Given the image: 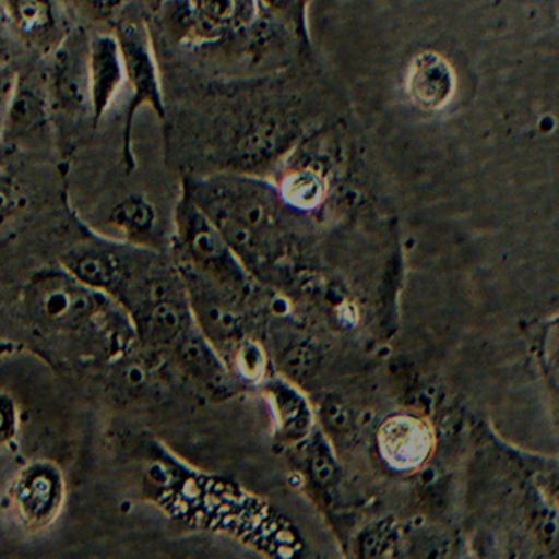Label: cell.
I'll use <instances>...</instances> for the list:
<instances>
[{"instance_id":"ba28073f","label":"cell","mask_w":559,"mask_h":559,"mask_svg":"<svg viewBox=\"0 0 559 559\" xmlns=\"http://www.w3.org/2000/svg\"><path fill=\"white\" fill-rule=\"evenodd\" d=\"M407 86L417 106L440 109L453 94V74L437 55H421L412 64Z\"/></svg>"},{"instance_id":"9a60e30c","label":"cell","mask_w":559,"mask_h":559,"mask_svg":"<svg viewBox=\"0 0 559 559\" xmlns=\"http://www.w3.org/2000/svg\"><path fill=\"white\" fill-rule=\"evenodd\" d=\"M15 81L8 76L2 68H0V133L4 126L5 110H8L9 99H11L12 90H14Z\"/></svg>"},{"instance_id":"7a4b0ae2","label":"cell","mask_w":559,"mask_h":559,"mask_svg":"<svg viewBox=\"0 0 559 559\" xmlns=\"http://www.w3.org/2000/svg\"><path fill=\"white\" fill-rule=\"evenodd\" d=\"M176 264L192 267L234 293L248 287L247 271L207 215L186 198L176 212Z\"/></svg>"},{"instance_id":"3957f363","label":"cell","mask_w":559,"mask_h":559,"mask_svg":"<svg viewBox=\"0 0 559 559\" xmlns=\"http://www.w3.org/2000/svg\"><path fill=\"white\" fill-rule=\"evenodd\" d=\"M116 38L122 53L123 76L130 86L129 107H127L126 127H123V158L127 166L133 168L135 156H133L132 133L136 112L140 107L150 106V109L163 119L165 103H163L158 67H156L150 32L146 31L145 24L139 21L123 22L117 27Z\"/></svg>"},{"instance_id":"8992f818","label":"cell","mask_w":559,"mask_h":559,"mask_svg":"<svg viewBox=\"0 0 559 559\" xmlns=\"http://www.w3.org/2000/svg\"><path fill=\"white\" fill-rule=\"evenodd\" d=\"M90 68L91 120L94 126L106 116L120 87L126 83L122 53L116 35H96L90 40L87 53Z\"/></svg>"},{"instance_id":"8fae6325","label":"cell","mask_w":559,"mask_h":559,"mask_svg":"<svg viewBox=\"0 0 559 559\" xmlns=\"http://www.w3.org/2000/svg\"><path fill=\"white\" fill-rule=\"evenodd\" d=\"M45 474H31L24 483L21 484L19 489L17 500L21 503L22 510L28 513L31 519L41 520L45 519V513L57 503L58 489L55 486V479L47 484V487H41Z\"/></svg>"},{"instance_id":"5b68a950","label":"cell","mask_w":559,"mask_h":559,"mask_svg":"<svg viewBox=\"0 0 559 559\" xmlns=\"http://www.w3.org/2000/svg\"><path fill=\"white\" fill-rule=\"evenodd\" d=\"M50 100L32 81L15 80L0 139L12 145L37 148L51 139Z\"/></svg>"},{"instance_id":"30bf717a","label":"cell","mask_w":559,"mask_h":559,"mask_svg":"<svg viewBox=\"0 0 559 559\" xmlns=\"http://www.w3.org/2000/svg\"><path fill=\"white\" fill-rule=\"evenodd\" d=\"M277 418L283 424V430L289 433H302L309 427V408L299 394L287 385L280 384L271 389Z\"/></svg>"},{"instance_id":"9c48e42d","label":"cell","mask_w":559,"mask_h":559,"mask_svg":"<svg viewBox=\"0 0 559 559\" xmlns=\"http://www.w3.org/2000/svg\"><path fill=\"white\" fill-rule=\"evenodd\" d=\"M5 5L17 31L35 44L48 40L58 28L53 0H8Z\"/></svg>"},{"instance_id":"2e32d148","label":"cell","mask_w":559,"mask_h":559,"mask_svg":"<svg viewBox=\"0 0 559 559\" xmlns=\"http://www.w3.org/2000/svg\"><path fill=\"white\" fill-rule=\"evenodd\" d=\"M96 11L99 12H114L122 8L126 0H87Z\"/></svg>"},{"instance_id":"6da1fadb","label":"cell","mask_w":559,"mask_h":559,"mask_svg":"<svg viewBox=\"0 0 559 559\" xmlns=\"http://www.w3.org/2000/svg\"><path fill=\"white\" fill-rule=\"evenodd\" d=\"M31 312L38 325L51 332L104 333L112 335L116 326L130 323L119 304L109 296L84 286L67 271L47 274L31 286Z\"/></svg>"},{"instance_id":"7c38bea8","label":"cell","mask_w":559,"mask_h":559,"mask_svg":"<svg viewBox=\"0 0 559 559\" xmlns=\"http://www.w3.org/2000/svg\"><path fill=\"white\" fill-rule=\"evenodd\" d=\"M114 222L127 234L143 235L155 224V211L146 199L132 195L114 211Z\"/></svg>"},{"instance_id":"4fadbf2b","label":"cell","mask_w":559,"mask_h":559,"mask_svg":"<svg viewBox=\"0 0 559 559\" xmlns=\"http://www.w3.org/2000/svg\"><path fill=\"white\" fill-rule=\"evenodd\" d=\"M310 467H312L313 477L317 483L322 486H330L336 477V466L333 463L332 456L326 453L323 444H319L313 451L312 461H310Z\"/></svg>"},{"instance_id":"52a82bcc","label":"cell","mask_w":559,"mask_h":559,"mask_svg":"<svg viewBox=\"0 0 559 559\" xmlns=\"http://www.w3.org/2000/svg\"><path fill=\"white\" fill-rule=\"evenodd\" d=\"M379 450L389 466L408 471L420 466L431 450L427 425L411 415H395L379 430Z\"/></svg>"},{"instance_id":"277c9868","label":"cell","mask_w":559,"mask_h":559,"mask_svg":"<svg viewBox=\"0 0 559 559\" xmlns=\"http://www.w3.org/2000/svg\"><path fill=\"white\" fill-rule=\"evenodd\" d=\"M90 38L74 31L61 38L51 63L48 100L67 117H90Z\"/></svg>"},{"instance_id":"5bb4252c","label":"cell","mask_w":559,"mask_h":559,"mask_svg":"<svg viewBox=\"0 0 559 559\" xmlns=\"http://www.w3.org/2000/svg\"><path fill=\"white\" fill-rule=\"evenodd\" d=\"M389 546H392L391 528L388 525H381L366 536L362 542V555L384 556V549H388Z\"/></svg>"}]
</instances>
